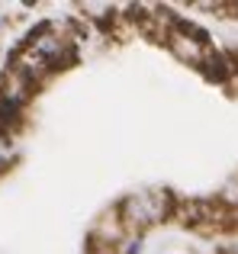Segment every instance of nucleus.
<instances>
[{
    "label": "nucleus",
    "instance_id": "nucleus-1",
    "mask_svg": "<svg viewBox=\"0 0 238 254\" xmlns=\"http://www.w3.org/2000/svg\"><path fill=\"white\" fill-rule=\"evenodd\" d=\"M174 206H177V199L168 190H142V193L125 196L122 206L116 209V216L125 232H142L148 225H158L168 216H174Z\"/></svg>",
    "mask_w": 238,
    "mask_h": 254
},
{
    "label": "nucleus",
    "instance_id": "nucleus-2",
    "mask_svg": "<svg viewBox=\"0 0 238 254\" xmlns=\"http://www.w3.org/2000/svg\"><path fill=\"white\" fill-rule=\"evenodd\" d=\"M164 42H168V49L174 52L180 62L196 64V68H203V64H206V58L213 55L206 36H203V32H196V29H190V26H180V23H174V29L168 32V39H164Z\"/></svg>",
    "mask_w": 238,
    "mask_h": 254
},
{
    "label": "nucleus",
    "instance_id": "nucleus-3",
    "mask_svg": "<svg viewBox=\"0 0 238 254\" xmlns=\"http://www.w3.org/2000/svg\"><path fill=\"white\" fill-rule=\"evenodd\" d=\"M10 161H13V145H10L6 135H0V171H3Z\"/></svg>",
    "mask_w": 238,
    "mask_h": 254
}]
</instances>
